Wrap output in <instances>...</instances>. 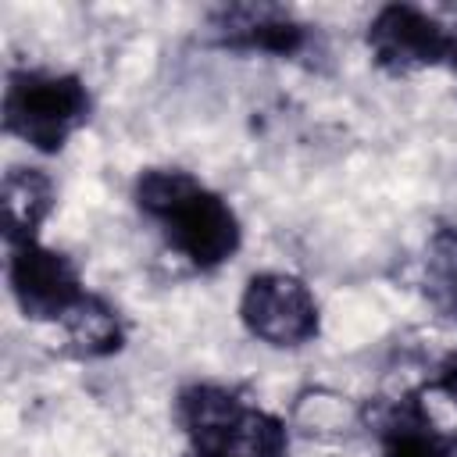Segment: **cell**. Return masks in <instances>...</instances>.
Returning a JSON list of instances; mask_svg holds the SVG:
<instances>
[{"instance_id":"cell-5","label":"cell","mask_w":457,"mask_h":457,"mask_svg":"<svg viewBox=\"0 0 457 457\" xmlns=\"http://www.w3.org/2000/svg\"><path fill=\"white\" fill-rule=\"evenodd\" d=\"M368 50L389 75H407L450 57V29L411 4H389L368 21Z\"/></svg>"},{"instance_id":"cell-11","label":"cell","mask_w":457,"mask_h":457,"mask_svg":"<svg viewBox=\"0 0 457 457\" xmlns=\"http://www.w3.org/2000/svg\"><path fill=\"white\" fill-rule=\"evenodd\" d=\"M425 293L443 314L457 318V228L432 236L425 257Z\"/></svg>"},{"instance_id":"cell-3","label":"cell","mask_w":457,"mask_h":457,"mask_svg":"<svg viewBox=\"0 0 457 457\" xmlns=\"http://www.w3.org/2000/svg\"><path fill=\"white\" fill-rule=\"evenodd\" d=\"M89 118V93L82 79L61 71L18 68L4 86V129L39 154H57Z\"/></svg>"},{"instance_id":"cell-7","label":"cell","mask_w":457,"mask_h":457,"mask_svg":"<svg viewBox=\"0 0 457 457\" xmlns=\"http://www.w3.org/2000/svg\"><path fill=\"white\" fill-rule=\"evenodd\" d=\"M211 32L221 46L293 57L307 43V25L271 4H232L211 14Z\"/></svg>"},{"instance_id":"cell-6","label":"cell","mask_w":457,"mask_h":457,"mask_svg":"<svg viewBox=\"0 0 457 457\" xmlns=\"http://www.w3.org/2000/svg\"><path fill=\"white\" fill-rule=\"evenodd\" d=\"M11 293L25 318L36 321H57L86 296L71 261L39 243L11 250Z\"/></svg>"},{"instance_id":"cell-13","label":"cell","mask_w":457,"mask_h":457,"mask_svg":"<svg viewBox=\"0 0 457 457\" xmlns=\"http://www.w3.org/2000/svg\"><path fill=\"white\" fill-rule=\"evenodd\" d=\"M446 29H450V57H446V61L457 68V21H453V25H446Z\"/></svg>"},{"instance_id":"cell-14","label":"cell","mask_w":457,"mask_h":457,"mask_svg":"<svg viewBox=\"0 0 457 457\" xmlns=\"http://www.w3.org/2000/svg\"><path fill=\"white\" fill-rule=\"evenodd\" d=\"M193 457H196V453H193Z\"/></svg>"},{"instance_id":"cell-12","label":"cell","mask_w":457,"mask_h":457,"mask_svg":"<svg viewBox=\"0 0 457 457\" xmlns=\"http://www.w3.org/2000/svg\"><path fill=\"white\" fill-rule=\"evenodd\" d=\"M428 389L443 393L450 403H457V353H446L436 368V378L428 382Z\"/></svg>"},{"instance_id":"cell-10","label":"cell","mask_w":457,"mask_h":457,"mask_svg":"<svg viewBox=\"0 0 457 457\" xmlns=\"http://www.w3.org/2000/svg\"><path fill=\"white\" fill-rule=\"evenodd\" d=\"M61 321H64L68 343L82 357H107V353L121 350V343H125V328H121L118 311L100 296L86 293Z\"/></svg>"},{"instance_id":"cell-9","label":"cell","mask_w":457,"mask_h":457,"mask_svg":"<svg viewBox=\"0 0 457 457\" xmlns=\"http://www.w3.org/2000/svg\"><path fill=\"white\" fill-rule=\"evenodd\" d=\"M4 236L14 246L36 243L39 225L54 211V182L39 168H11L4 175Z\"/></svg>"},{"instance_id":"cell-1","label":"cell","mask_w":457,"mask_h":457,"mask_svg":"<svg viewBox=\"0 0 457 457\" xmlns=\"http://www.w3.org/2000/svg\"><path fill=\"white\" fill-rule=\"evenodd\" d=\"M136 204L154 218L168 243L196 268H218L239 250V221L232 207L175 168H150L136 179Z\"/></svg>"},{"instance_id":"cell-4","label":"cell","mask_w":457,"mask_h":457,"mask_svg":"<svg viewBox=\"0 0 457 457\" xmlns=\"http://www.w3.org/2000/svg\"><path fill=\"white\" fill-rule=\"evenodd\" d=\"M239 318L268 346H303L318 336V300L286 271H261L246 282Z\"/></svg>"},{"instance_id":"cell-8","label":"cell","mask_w":457,"mask_h":457,"mask_svg":"<svg viewBox=\"0 0 457 457\" xmlns=\"http://www.w3.org/2000/svg\"><path fill=\"white\" fill-rule=\"evenodd\" d=\"M382 457H457V439L443 436L418 396L393 400L375 414Z\"/></svg>"},{"instance_id":"cell-2","label":"cell","mask_w":457,"mask_h":457,"mask_svg":"<svg viewBox=\"0 0 457 457\" xmlns=\"http://www.w3.org/2000/svg\"><path fill=\"white\" fill-rule=\"evenodd\" d=\"M175 414L196 457H286V425L239 400L221 386H189L179 393Z\"/></svg>"}]
</instances>
